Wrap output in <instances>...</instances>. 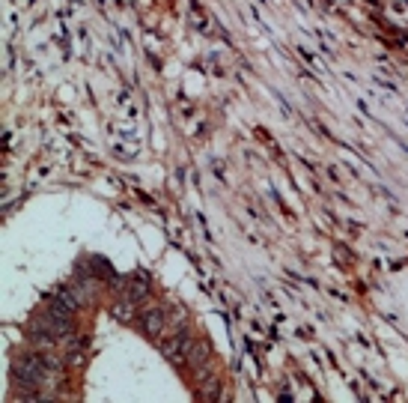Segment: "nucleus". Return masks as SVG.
I'll return each mask as SVG.
<instances>
[{"instance_id":"1","label":"nucleus","mask_w":408,"mask_h":403,"mask_svg":"<svg viewBox=\"0 0 408 403\" xmlns=\"http://www.w3.org/2000/svg\"><path fill=\"white\" fill-rule=\"evenodd\" d=\"M54 371L48 367L45 353H21L12 362V380L18 389H42L51 382Z\"/></svg>"},{"instance_id":"2","label":"nucleus","mask_w":408,"mask_h":403,"mask_svg":"<svg viewBox=\"0 0 408 403\" xmlns=\"http://www.w3.org/2000/svg\"><path fill=\"white\" fill-rule=\"evenodd\" d=\"M194 347V338L188 335L185 329H179L176 335H170L164 340H158V349H161V355L167 358L170 364H182L185 358H188V349Z\"/></svg>"},{"instance_id":"3","label":"nucleus","mask_w":408,"mask_h":403,"mask_svg":"<svg viewBox=\"0 0 408 403\" xmlns=\"http://www.w3.org/2000/svg\"><path fill=\"white\" fill-rule=\"evenodd\" d=\"M185 364H188V371L197 373V380H206L208 364H212V344L208 340H194V347L188 349Z\"/></svg>"},{"instance_id":"4","label":"nucleus","mask_w":408,"mask_h":403,"mask_svg":"<svg viewBox=\"0 0 408 403\" xmlns=\"http://www.w3.org/2000/svg\"><path fill=\"white\" fill-rule=\"evenodd\" d=\"M138 326H140V331H143L147 338H158L161 331H164V326H167V313H164V308H161V304H152V308L140 311Z\"/></svg>"},{"instance_id":"5","label":"nucleus","mask_w":408,"mask_h":403,"mask_svg":"<svg viewBox=\"0 0 408 403\" xmlns=\"http://www.w3.org/2000/svg\"><path fill=\"white\" fill-rule=\"evenodd\" d=\"M122 296H129L131 302H143L149 296V281H147V272H131L129 281H125L122 287Z\"/></svg>"},{"instance_id":"6","label":"nucleus","mask_w":408,"mask_h":403,"mask_svg":"<svg viewBox=\"0 0 408 403\" xmlns=\"http://www.w3.org/2000/svg\"><path fill=\"white\" fill-rule=\"evenodd\" d=\"M134 311H138V302H131L129 296H122V299H116L111 304V317L116 322H131L134 320Z\"/></svg>"},{"instance_id":"7","label":"nucleus","mask_w":408,"mask_h":403,"mask_svg":"<svg viewBox=\"0 0 408 403\" xmlns=\"http://www.w3.org/2000/svg\"><path fill=\"white\" fill-rule=\"evenodd\" d=\"M197 397H200V400H224V394H221V380H208L206 389L197 391Z\"/></svg>"},{"instance_id":"8","label":"nucleus","mask_w":408,"mask_h":403,"mask_svg":"<svg viewBox=\"0 0 408 403\" xmlns=\"http://www.w3.org/2000/svg\"><path fill=\"white\" fill-rule=\"evenodd\" d=\"M400 149L405 152V156H408V143H400Z\"/></svg>"}]
</instances>
